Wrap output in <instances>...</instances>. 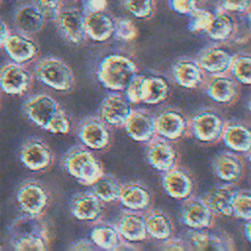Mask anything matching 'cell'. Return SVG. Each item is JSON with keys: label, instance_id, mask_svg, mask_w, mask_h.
<instances>
[{"label": "cell", "instance_id": "40", "mask_svg": "<svg viewBox=\"0 0 251 251\" xmlns=\"http://www.w3.org/2000/svg\"><path fill=\"white\" fill-rule=\"evenodd\" d=\"M188 17L189 20L187 23V27L189 30L206 31V29L209 27L211 24L213 12L198 7L191 14H189Z\"/></svg>", "mask_w": 251, "mask_h": 251}, {"label": "cell", "instance_id": "17", "mask_svg": "<svg viewBox=\"0 0 251 251\" xmlns=\"http://www.w3.org/2000/svg\"><path fill=\"white\" fill-rule=\"evenodd\" d=\"M132 112L130 103L119 94H109L101 102V119L110 126H124Z\"/></svg>", "mask_w": 251, "mask_h": 251}, {"label": "cell", "instance_id": "51", "mask_svg": "<svg viewBox=\"0 0 251 251\" xmlns=\"http://www.w3.org/2000/svg\"><path fill=\"white\" fill-rule=\"evenodd\" d=\"M3 246H2V242H1V239H0V250H2Z\"/></svg>", "mask_w": 251, "mask_h": 251}, {"label": "cell", "instance_id": "7", "mask_svg": "<svg viewBox=\"0 0 251 251\" xmlns=\"http://www.w3.org/2000/svg\"><path fill=\"white\" fill-rule=\"evenodd\" d=\"M85 15L76 7H61L54 22L60 34L69 42L80 45L86 39Z\"/></svg>", "mask_w": 251, "mask_h": 251}, {"label": "cell", "instance_id": "10", "mask_svg": "<svg viewBox=\"0 0 251 251\" xmlns=\"http://www.w3.org/2000/svg\"><path fill=\"white\" fill-rule=\"evenodd\" d=\"M32 85L29 71L19 63H8L0 68V90L9 95H22Z\"/></svg>", "mask_w": 251, "mask_h": 251}, {"label": "cell", "instance_id": "18", "mask_svg": "<svg viewBox=\"0 0 251 251\" xmlns=\"http://www.w3.org/2000/svg\"><path fill=\"white\" fill-rule=\"evenodd\" d=\"M126 134L134 141H149L156 134L155 118L146 111H132L124 124Z\"/></svg>", "mask_w": 251, "mask_h": 251}, {"label": "cell", "instance_id": "1", "mask_svg": "<svg viewBox=\"0 0 251 251\" xmlns=\"http://www.w3.org/2000/svg\"><path fill=\"white\" fill-rule=\"evenodd\" d=\"M10 244L15 250H46L48 233L41 217L24 214L9 227Z\"/></svg>", "mask_w": 251, "mask_h": 251}, {"label": "cell", "instance_id": "42", "mask_svg": "<svg viewBox=\"0 0 251 251\" xmlns=\"http://www.w3.org/2000/svg\"><path fill=\"white\" fill-rule=\"evenodd\" d=\"M218 8L229 13L250 12V0H218Z\"/></svg>", "mask_w": 251, "mask_h": 251}, {"label": "cell", "instance_id": "45", "mask_svg": "<svg viewBox=\"0 0 251 251\" xmlns=\"http://www.w3.org/2000/svg\"><path fill=\"white\" fill-rule=\"evenodd\" d=\"M168 5L172 11L186 16L198 8L197 0H168Z\"/></svg>", "mask_w": 251, "mask_h": 251}, {"label": "cell", "instance_id": "3", "mask_svg": "<svg viewBox=\"0 0 251 251\" xmlns=\"http://www.w3.org/2000/svg\"><path fill=\"white\" fill-rule=\"evenodd\" d=\"M63 167L84 185H90L103 174L100 162L88 149L81 146H75L66 153Z\"/></svg>", "mask_w": 251, "mask_h": 251}, {"label": "cell", "instance_id": "29", "mask_svg": "<svg viewBox=\"0 0 251 251\" xmlns=\"http://www.w3.org/2000/svg\"><path fill=\"white\" fill-rule=\"evenodd\" d=\"M172 72L176 82L184 88H195L202 81V69L197 61L191 59L177 61Z\"/></svg>", "mask_w": 251, "mask_h": 251}, {"label": "cell", "instance_id": "5", "mask_svg": "<svg viewBox=\"0 0 251 251\" xmlns=\"http://www.w3.org/2000/svg\"><path fill=\"white\" fill-rule=\"evenodd\" d=\"M16 202L20 210L26 215L41 217L47 210L50 195L47 188L36 180H26L16 191Z\"/></svg>", "mask_w": 251, "mask_h": 251}, {"label": "cell", "instance_id": "43", "mask_svg": "<svg viewBox=\"0 0 251 251\" xmlns=\"http://www.w3.org/2000/svg\"><path fill=\"white\" fill-rule=\"evenodd\" d=\"M70 120L63 109H61L54 117L52 122L47 127V131L52 133H67L70 130Z\"/></svg>", "mask_w": 251, "mask_h": 251}, {"label": "cell", "instance_id": "25", "mask_svg": "<svg viewBox=\"0 0 251 251\" xmlns=\"http://www.w3.org/2000/svg\"><path fill=\"white\" fill-rule=\"evenodd\" d=\"M221 138L225 145L241 153H249L251 146V131L247 125L242 123L225 124Z\"/></svg>", "mask_w": 251, "mask_h": 251}, {"label": "cell", "instance_id": "47", "mask_svg": "<svg viewBox=\"0 0 251 251\" xmlns=\"http://www.w3.org/2000/svg\"><path fill=\"white\" fill-rule=\"evenodd\" d=\"M164 241H165L164 248L168 249V250H184L186 248L184 246V243L179 239H176V238L172 239L170 237Z\"/></svg>", "mask_w": 251, "mask_h": 251}, {"label": "cell", "instance_id": "6", "mask_svg": "<svg viewBox=\"0 0 251 251\" xmlns=\"http://www.w3.org/2000/svg\"><path fill=\"white\" fill-rule=\"evenodd\" d=\"M225 122L215 110L204 109L193 115L188 121L193 136L204 143H212L221 138Z\"/></svg>", "mask_w": 251, "mask_h": 251}, {"label": "cell", "instance_id": "50", "mask_svg": "<svg viewBox=\"0 0 251 251\" xmlns=\"http://www.w3.org/2000/svg\"><path fill=\"white\" fill-rule=\"evenodd\" d=\"M250 226H251L250 220H248V221H246V224H245L244 228H243V232H244L245 237H246V239H247L248 242L251 241V237H250Z\"/></svg>", "mask_w": 251, "mask_h": 251}, {"label": "cell", "instance_id": "41", "mask_svg": "<svg viewBox=\"0 0 251 251\" xmlns=\"http://www.w3.org/2000/svg\"><path fill=\"white\" fill-rule=\"evenodd\" d=\"M146 77L145 75H135L126 88V100L129 103H140L144 99L145 88H146Z\"/></svg>", "mask_w": 251, "mask_h": 251}, {"label": "cell", "instance_id": "33", "mask_svg": "<svg viewBox=\"0 0 251 251\" xmlns=\"http://www.w3.org/2000/svg\"><path fill=\"white\" fill-rule=\"evenodd\" d=\"M90 238L94 245L106 250L118 249L122 242V236L117 226L108 224H100L93 226L90 231Z\"/></svg>", "mask_w": 251, "mask_h": 251}, {"label": "cell", "instance_id": "2", "mask_svg": "<svg viewBox=\"0 0 251 251\" xmlns=\"http://www.w3.org/2000/svg\"><path fill=\"white\" fill-rule=\"evenodd\" d=\"M136 74L135 63L130 58L121 54L105 56L97 68L99 81L111 90H125Z\"/></svg>", "mask_w": 251, "mask_h": 251}, {"label": "cell", "instance_id": "20", "mask_svg": "<svg viewBox=\"0 0 251 251\" xmlns=\"http://www.w3.org/2000/svg\"><path fill=\"white\" fill-rule=\"evenodd\" d=\"M236 191V186L231 182L218 184L209 189L204 200L215 214L226 217L231 216V206Z\"/></svg>", "mask_w": 251, "mask_h": 251}, {"label": "cell", "instance_id": "48", "mask_svg": "<svg viewBox=\"0 0 251 251\" xmlns=\"http://www.w3.org/2000/svg\"><path fill=\"white\" fill-rule=\"evenodd\" d=\"M91 244L92 242L86 239H80L76 242H74L70 248L73 250H91L93 249V246Z\"/></svg>", "mask_w": 251, "mask_h": 251}, {"label": "cell", "instance_id": "39", "mask_svg": "<svg viewBox=\"0 0 251 251\" xmlns=\"http://www.w3.org/2000/svg\"><path fill=\"white\" fill-rule=\"evenodd\" d=\"M115 37L121 41L130 42L134 40L138 34L135 24L126 17L114 18V31Z\"/></svg>", "mask_w": 251, "mask_h": 251}, {"label": "cell", "instance_id": "31", "mask_svg": "<svg viewBox=\"0 0 251 251\" xmlns=\"http://www.w3.org/2000/svg\"><path fill=\"white\" fill-rule=\"evenodd\" d=\"M119 200L124 207L132 211L146 210L151 203V194L142 184L129 183L123 185Z\"/></svg>", "mask_w": 251, "mask_h": 251}, {"label": "cell", "instance_id": "22", "mask_svg": "<svg viewBox=\"0 0 251 251\" xmlns=\"http://www.w3.org/2000/svg\"><path fill=\"white\" fill-rule=\"evenodd\" d=\"M84 26L86 36L94 41L108 40L114 31V18L105 10L85 15Z\"/></svg>", "mask_w": 251, "mask_h": 251}, {"label": "cell", "instance_id": "27", "mask_svg": "<svg viewBox=\"0 0 251 251\" xmlns=\"http://www.w3.org/2000/svg\"><path fill=\"white\" fill-rule=\"evenodd\" d=\"M120 235L131 242L141 241L147 237L144 216L138 211H126L121 215L117 225Z\"/></svg>", "mask_w": 251, "mask_h": 251}, {"label": "cell", "instance_id": "11", "mask_svg": "<svg viewBox=\"0 0 251 251\" xmlns=\"http://www.w3.org/2000/svg\"><path fill=\"white\" fill-rule=\"evenodd\" d=\"M180 219L181 222L190 228L204 229L214 225L215 213L204 198L189 196L182 206Z\"/></svg>", "mask_w": 251, "mask_h": 251}, {"label": "cell", "instance_id": "24", "mask_svg": "<svg viewBox=\"0 0 251 251\" xmlns=\"http://www.w3.org/2000/svg\"><path fill=\"white\" fill-rule=\"evenodd\" d=\"M72 214L80 221L97 220L103 211L102 201L91 191L80 192L75 195L71 204Z\"/></svg>", "mask_w": 251, "mask_h": 251}, {"label": "cell", "instance_id": "32", "mask_svg": "<svg viewBox=\"0 0 251 251\" xmlns=\"http://www.w3.org/2000/svg\"><path fill=\"white\" fill-rule=\"evenodd\" d=\"M187 240L191 246L198 250H228L229 239L219 234H211L207 231L197 228H191L187 231Z\"/></svg>", "mask_w": 251, "mask_h": 251}, {"label": "cell", "instance_id": "44", "mask_svg": "<svg viewBox=\"0 0 251 251\" xmlns=\"http://www.w3.org/2000/svg\"><path fill=\"white\" fill-rule=\"evenodd\" d=\"M33 4L40 10L46 19L54 21L61 9V0H33Z\"/></svg>", "mask_w": 251, "mask_h": 251}, {"label": "cell", "instance_id": "12", "mask_svg": "<svg viewBox=\"0 0 251 251\" xmlns=\"http://www.w3.org/2000/svg\"><path fill=\"white\" fill-rule=\"evenodd\" d=\"M77 136L86 148L94 150L105 149L111 141L110 130L106 123L96 117L86 118L80 123Z\"/></svg>", "mask_w": 251, "mask_h": 251}, {"label": "cell", "instance_id": "36", "mask_svg": "<svg viewBox=\"0 0 251 251\" xmlns=\"http://www.w3.org/2000/svg\"><path fill=\"white\" fill-rule=\"evenodd\" d=\"M228 71L236 81L249 85L251 83V58L249 54L241 53L232 56Z\"/></svg>", "mask_w": 251, "mask_h": 251}, {"label": "cell", "instance_id": "34", "mask_svg": "<svg viewBox=\"0 0 251 251\" xmlns=\"http://www.w3.org/2000/svg\"><path fill=\"white\" fill-rule=\"evenodd\" d=\"M89 186H91V192L103 202L119 200L123 188V185L115 176L104 173Z\"/></svg>", "mask_w": 251, "mask_h": 251}, {"label": "cell", "instance_id": "23", "mask_svg": "<svg viewBox=\"0 0 251 251\" xmlns=\"http://www.w3.org/2000/svg\"><path fill=\"white\" fill-rule=\"evenodd\" d=\"M231 59L232 55L222 47L210 46L202 51L198 57L197 63L199 67L207 73L221 75L227 73Z\"/></svg>", "mask_w": 251, "mask_h": 251}, {"label": "cell", "instance_id": "52", "mask_svg": "<svg viewBox=\"0 0 251 251\" xmlns=\"http://www.w3.org/2000/svg\"><path fill=\"white\" fill-rule=\"evenodd\" d=\"M0 2H1V0H0Z\"/></svg>", "mask_w": 251, "mask_h": 251}, {"label": "cell", "instance_id": "21", "mask_svg": "<svg viewBox=\"0 0 251 251\" xmlns=\"http://www.w3.org/2000/svg\"><path fill=\"white\" fill-rule=\"evenodd\" d=\"M237 92L236 80L226 74L213 75L206 84L207 95L218 103L227 104L233 102Z\"/></svg>", "mask_w": 251, "mask_h": 251}, {"label": "cell", "instance_id": "13", "mask_svg": "<svg viewBox=\"0 0 251 251\" xmlns=\"http://www.w3.org/2000/svg\"><path fill=\"white\" fill-rule=\"evenodd\" d=\"M2 47L13 62L22 65L33 61L39 52L32 37L19 31L10 32Z\"/></svg>", "mask_w": 251, "mask_h": 251}, {"label": "cell", "instance_id": "15", "mask_svg": "<svg viewBox=\"0 0 251 251\" xmlns=\"http://www.w3.org/2000/svg\"><path fill=\"white\" fill-rule=\"evenodd\" d=\"M149 141L146 153L149 165L163 173L173 169L176 166L177 156L170 140L164 137H153Z\"/></svg>", "mask_w": 251, "mask_h": 251}, {"label": "cell", "instance_id": "4", "mask_svg": "<svg viewBox=\"0 0 251 251\" xmlns=\"http://www.w3.org/2000/svg\"><path fill=\"white\" fill-rule=\"evenodd\" d=\"M35 75L43 84L59 91L73 88L75 76L69 65L56 57H46L35 67Z\"/></svg>", "mask_w": 251, "mask_h": 251}, {"label": "cell", "instance_id": "19", "mask_svg": "<svg viewBox=\"0 0 251 251\" xmlns=\"http://www.w3.org/2000/svg\"><path fill=\"white\" fill-rule=\"evenodd\" d=\"M46 18L33 4H25L16 10L14 23L17 30L21 33L32 36L44 26Z\"/></svg>", "mask_w": 251, "mask_h": 251}, {"label": "cell", "instance_id": "38", "mask_svg": "<svg viewBox=\"0 0 251 251\" xmlns=\"http://www.w3.org/2000/svg\"><path fill=\"white\" fill-rule=\"evenodd\" d=\"M126 11L138 19H149L155 12L156 0H121Z\"/></svg>", "mask_w": 251, "mask_h": 251}, {"label": "cell", "instance_id": "14", "mask_svg": "<svg viewBox=\"0 0 251 251\" xmlns=\"http://www.w3.org/2000/svg\"><path fill=\"white\" fill-rule=\"evenodd\" d=\"M188 129V120L176 109H167L155 118V132L169 140L181 138Z\"/></svg>", "mask_w": 251, "mask_h": 251}, {"label": "cell", "instance_id": "49", "mask_svg": "<svg viewBox=\"0 0 251 251\" xmlns=\"http://www.w3.org/2000/svg\"><path fill=\"white\" fill-rule=\"evenodd\" d=\"M10 33V30L8 28L7 24L0 18V47L3 46L8 34Z\"/></svg>", "mask_w": 251, "mask_h": 251}, {"label": "cell", "instance_id": "16", "mask_svg": "<svg viewBox=\"0 0 251 251\" xmlns=\"http://www.w3.org/2000/svg\"><path fill=\"white\" fill-rule=\"evenodd\" d=\"M162 184L165 192L174 199H186L194 189L192 176L185 170L176 166L165 172Z\"/></svg>", "mask_w": 251, "mask_h": 251}, {"label": "cell", "instance_id": "35", "mask_svg": "<svg viewBox=\"0 0 251 251\" xmlns=\"http://www.w3.org/2000/svg\"><path fill=\"white\" fill-rule=\"evenodd\" d=\"M169 93L168 82L160 76H147L145 95L142 102L146 104H159Z\"/></svg>", "mask_w": 251, "mask_h": 251}, {"label": "cell", "instance_id": "26", "mask_svg": "<svg viewBox=\"0 0 251 251\" xmlns=\"http://www.w3.org/2000/svg\"><path fill=\"white\" fill-rule=\"evenodd\" d=\"M214 174L220 179L226 182L236 181L243 171V162L240 157L231 152H222L218 154L213 162Z\"/></svg>", "mask_w": 251, "mask_h": 251}, {"label": "cell", "instance_id": "9", "mask_svg": "<svg viewBox=\"0 0 251 251\" xmlns=\"http://www.w3.org/2000/svg\"><path fill=\"white\" fill-rule=\"evenodd\" d=\"M61 109L58 102L46 93L36 94L27 99L25 104V113L27 119L45 130Z\"/></svg>", "mask_w": 251, "mask_h": 251}, {"label": "cell", "instance_id": "8", "mask_svg": "<svg viewBox=\"0 0 251 251\" xmlns=\"http://www.w3.org/2000/svg\"><path fill=\"white\" fill-rule=\"evenodd\" d=\"M20 161L32 172H43L53 163V153L48 144L40 137H29L20 148Z\"/></svg>", "mask_w": 251, "mask_h": 251}, {"label": "cell", "instance_id": "30", "mask_svg": "<svg viewBox=\"0 0 251 251\" xmlns=\"http://www.w3.org/2000/svg\"><path fill=\"white\" fill-rule=\"evenodd\" d=\"M147 234L158 240H166L173 234L174 226L170 217L162 210L152 209L144 215Z\"/></svg>", "mask_w": 251, "mask_h": 251}, {"label": "cell", "instance_id": "28", "mask_svg": "<svg viewBox=\"0 0 251 251\" xmlns=\"http://www.w3.org/2000/svg\"><path fill=\"white\" fill-rule=\"evenodd\" d=\"M205 32L214 40H227L236 32V22L229 12L218 8L213 12L211 24Z\"/></svg>", "mask_w": 251, "mask_h": 251}, {"label": "cell", "instance_id": "37", "mask_svg": "<svg viewBox=\"0 0 251 251\" xmlns=\"http://www.w3.org/2000/svg\"><path fill=\"white\" fill-rule=\"evenodd\" d=\"M231 215L244 221L251 219V194L248 189H237L232 201Z\"/></svg>", "mask_w": 251, "mask_h": 251}, {"label": "cell", "instance_id": "46", "mask_svg": "<svg viewBox=\"0 0 251 251\" xmlns=\"http://www.w3.org/2000/svg\"><path fill=\"white\" fill-rule=\"evenodd\" d=\"M107 0H82V12L84 15L106 10Z\"/></svg>", "mask_w": 251, "mask_h": 251}]
</instances>
